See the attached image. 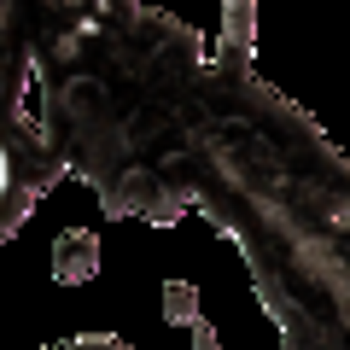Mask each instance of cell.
I'll return each mask as SVG.
<instances>
[{"mask_svg": "<svg viewBox=\"0 0 350 350\" xmlns=\"http://www.w3.org/2000/svg\"><path fill=\"white\" fill-rule=\"evenodd\" d=\"M251 41H257V6L251 0H222V59L251 64Z\"/></svg>", "mask_w": 350, "mask_h": 350, "instance_id": "obj_1", "label": "cell"}, {"mask_svg": "<svg viewBox=\"0 0 350 350\" xmlns=\"http://www.w3.org/2000/svg\"><path fill=\"white\" fill-rule=\"evenodd\" d=\"M94 269H100V239L82 234V228H70V234L53 245V275L59 280H88Z\"/></svg>", "mask_w": 350, "mask_h": 350, "instance_id": "obj_2", "label": "cell"}, {"mask_svg": "<svg viewBox=\"0 0 350 350\" xmlns=\"http://www.w3.org/2000/svg\"><path fill=\"white\" fill-rule=\"evenodd\" d=\"M193 345L216 350V333L199 321V327H193ZM53 350H129V345H123V338H111V333H88V338H64V345H53Z\"/></svg>", "mask_w": 350, "mask_h": 350, "instance_id": "obj_3", "label": "cell"}, {"mask_svg": "<svg viewBox=\"0 0 350 350\" xmlns=\"http://www.w3.org/2000/svg\"><path fill=\"white\" fill-rule=\"evenodd\" d=\"M163 315L170 321H187V327H199V298H193V286H163Z\"/></svg>", "mask_w": 350, "mask_h": 350, "instance_id": "obj_4", "label": "cell"}, {"mask_svg": "<svg viewBox=\"0 0 350 350\" xmlns=\"http://www.w3.org/2000/svg\"><path fill=\"white\" fill-rule=\"evenodd\" d=\"M123 6H135V0H123Z\"/></svg>", "mask_w": 350, "mask_h": 350, "instance_id": "obj_5", "label": "cell"}]
</instances>
